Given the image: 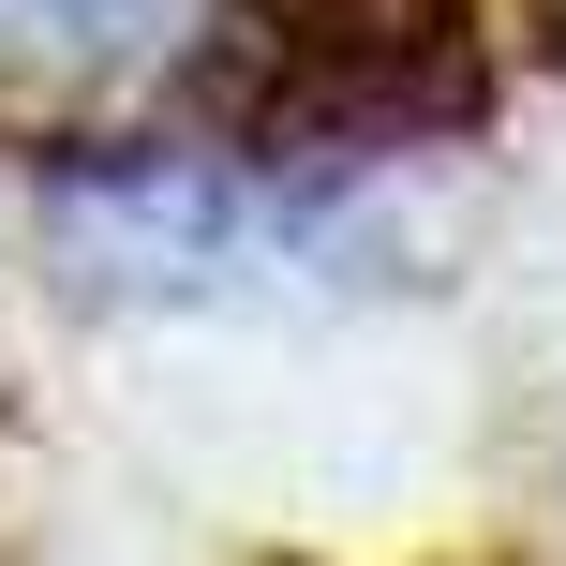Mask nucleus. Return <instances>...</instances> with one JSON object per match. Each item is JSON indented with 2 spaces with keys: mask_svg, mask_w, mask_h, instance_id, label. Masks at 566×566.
Here are the masks:
<instances>
[{
  "mask_svg": "<svg viewBox=\"0 0 566 566\" xmlns=\"http://www.w3.org/2000/svg\"><path fill=\"white\" fill-rule=\"evenodd\" d=\"M209 105L254 165H358L492 119V15L478 0H239Z\"/></svg>",
  "mask_w": 566,
  "mask_h": 566,
  "instance_id": "nucleus-1",
  "label": "nucleus"
},
{
  "mask_svg": "<svg viewBox=\"0 0 566 566\" xmlns=\"http://www.w3.org/2000/svg\"><path fill=\"white\" fill-rule=\"evenodd\" d=\"M179 30H195V0H0V60H60V75L165 60Z\"/></svg>",
  "mask_w": 566,
  "mask_h": 566,
  "instance_id": "nucleus-3",
  "label": "nucleus"
},
{
  "mask_svg": "<svg viewBox=\"0 0 566 566\" xmlns=\"http://www.w3.org/2000/svg\"><path fill=\"white\" fill-rule=\"evenodd\" d=\"M45 224L90 283H239L343 254V209L254 149H75L45 165Z\"/></svg>",
  "mask_w": 566,
  "mask_h": 566,
  "instance_id": "nucleus-2",
  "label": "nucleus"
}]
</instances>
